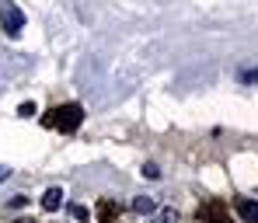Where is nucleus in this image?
Here are the masks:
<instances>
[{
    "label": "nucleus",
    "instance_id": "f257e3e1",
    "mask_svg": "<svg viewBox=\"0 0 258 223\" xmlns=\"http://www.w3.org/2000/svg\"><path fill=\"white\" fill-rule=\"evenodd\" d=\"M81 122H84V108H81L77 101L59 105V108H52V112L45 115V126H49V129H59V133H77Z\"/></svg>",
    "mask_w": 258,
    "mask_h": 223
},
{
    "label": "nucleus",
    "instance_id": "f03ea898",
    "mask_svg": "<svg viewBox=\"0 0 258 223\" xmlns=\"http://www.w3.org/2000/svg\"><path fill=\"white\" fill-rule=\"evenodd\" d=\"M0 28H4L11 39L21 35V28H25V14H21V7H18L14 0H0Z\"/></svg>",
    "mask_w": 258,
    "mask_h": 223
},
{
    "label": "nucleus",
    "instance_id": "7ed1b4c3",
    "mask_svg": "<svg viewBox=\"0 0 258 223\" xmlns=\"http://www.w3.org/2000/svg\"><path fill=\"white\" fill-rule=\"evenodd\" d=\"M199 220L203 223H230L227 202H223V199H206V202L199 206Z\"/></svg>",
    "mask_w": 258,
    "mask_h": 223
},
{
    "label": "nucleus",
    "instance_id": "20e7f679",
    "mask_svg": "<svg viewBox=\"0 0 258 223\" xmlns=\"http://www.w3.org/2000/svg\"><path fill=\"white\" fill-rule=\"evenodd\" d=\"M237 213L244 223H258V202L255 199H237Z\"/></svg>",
    "mask_w": 258,
    "mask_h": 223
},
{
    "label": "nucleus",
    "instance_id": "39448f33",
    "mask_svg": "<svg viewBox=\"0 0 258 223\" xmlns=\"http://www.w3.org/2000/svg\"><path fill=\"white\" fill-rule=\"evenodd\" d=\"M59 206H63V188H49L42 195V209L45 213H56Z\"/></svg>",
    "mask_w": 258,
    "mask_h": 223
},
{
    "label": "nucleus",
    "instance_id": "423d86ee",
    "mask_svg": "<svg viewBox=\"0 0 258 223\" xmlns=\"http://www.w3.org/2000/svg\"><path fill=\"white\" fill-rule=\"evenodd\" d=\"M154 209H157V199H150V195L133 199V213H154Z\"/></svg>",
    "mask_w": 258,
    "mask_h": 223
},
{
    "label": "nucleus",
    "instance_id": "0eeeda50",
    "mask_svg": "<svg viewBox=\"0 0 258 223\" xmlns=\"http://www.w3.org/2000/svg\"><path fill=\"white\" fill-rule=\"evenodd\" d=\"M237 81H241V84H258V66H248V70H237Z\"/></svg>",
    "mask_w": 258,
    "mask_h": 223
},
{
    "label": "nucleus",
    "instance_id": "6e6552de",
    "mask_svg": "<svg viewBox=\"0 0 258 223\" xmlns=\"http://www.w3.org/2000/svg\"><path fill=\"white\" fill-rule=\"evenodd\" d=\"M98 216H101V223H108L115 216V206H112V202H101V206H98Z\"/></svg>",
    "mask_w": 258,
    "mask_h": 223
},
{
    "label": "nucleus",
    "instance_id": "1a4fd4ad",
    "mask_svg": "<svg viewBox=\"0 0 258 223\" xmlns=\"http://www.w3.org/2000/svg\"><path fill=\"white\" fill-rule=\"evenodd\" d=\"M70 216H74V220H81V223H87V220H91L87 206H70Z\"/></svg>",
    "mask_w": 258,
    "mask_h": 223
},
{
    "label": "nucleus",
    "instance_id": "9d476101",
    "mask_svg": "<svg viewBox=\"0 0 258 223\" xmlns=\"http://www.w3.org/2000/svg\"><path fill=\"white\" fill-rule=\"evenodd\" d=\"M174 220H178V213H174V209H161V213L154 216V223H174Z\"/></svg>",
    "mask_w": 258,
    "mask_h": 223
},
{
    "label": "nucleus",
    "instance_id": "9b49d317",
    "mask_svg": "<svg viewBox=\"0 0 258 223\" xmlns=\"http://www.w3.org/2000/svg\"><path fill=\"white\" fill-rule=\"evenodd\" d=\"M18 115H21V119H32V115H35V105H32V101H21V105H18Z\"/></svg>",
    "mask_w": 258,
    "mask_h": 223
},
{
    "label": "nucleus",
    "instance_id": "f8f14e48",
    "mask_svg": "<svg viewBox=\"0 0 258 223\" xmlns=\"http://www.w3.org/2000/svg\"><path fill=\"white\" fill-rule=\"evenodd\" d=\"M143 178H161V168L157 164H143Z\"/></svg>",
    "mask_w": 258,
    "mask_h": 223
},
{
    "label": "nucleus",
    "instance_id": "ddd939ff",
    "mask_svg": "<svg viewBox=\"0 0 258 223\" xmlns=\"http://www.w3.org/2000/svg\"><path fill=\"white\" fill-rule=\"evenodd\" d=\"M11 178V168H4V164H0V181H7Z\"/></svg>",
    "mask_w": 258,
    "mask_h": 223
},
{
    "label": "nucleus",
    "instance_id": "4468645a",
    "mask_svg": "<svg viewBox=\"0 0 258 223\" xmlns=\"http://www.w3.org/2000/svg\"><path fill=\"white\" fill-rule=\"evenodd\" d=\"M18 223H35V220H18Z\"/></svg>",
    "mask_w": 258,
    "mask_h": 223
}]
</instances>
